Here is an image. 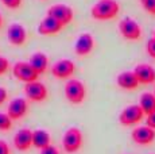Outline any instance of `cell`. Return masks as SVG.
<instances>
[{
    "mask_svg": "<svg viewBox=\"0 0 155 154\" xmlns=\"http://www.w3.org/2000/svg\"><path fill=\"white\" fill-rule=\"evenodd\" d=\"M120 12V3L117 0H97L91 7L92 19L99 22H108L115 19Z\"/></svg>",
    "mask_w": 155,
    "mask_h": 154,
    "instance_id": "1",
    "label": "cell"
},
{
    "mask_svg": "<svg viewBox=\"0 0 155 154\" xmlns=\"http://www.w3.org/2000/svg\"><path fill=\"white\" fill-rule=\"evenodd\" d=\"M64 93L66 100L73 105H80L86 99V87L78 79H70L65 82Z\"/></svg>",
    "mask_w": 155,
    "mask_h": 154,
    "instance_id": "2",
    "label": "cell"
},
{
    "mask_svg": "<svg viewBox=\"0 0 155 154\" xmlns=\"http://www.w3.org/2000/svg\"><path fill=\"white\" fill-rule=\"evenodd\" d=\"M84 142V134L78 127H69L62 135V149L68 154L80 152Z\"/></svg>",
    "mask_w": 155,
    "mask_h": 154,
    "instance_id": "3",
    "label": "cell"
},
{
    "mask_svg": "<svg viewBox=\"0 0 155 154\" xmlns=\"http://www.w3.org/2000/svg\"><path fill=\"white\" fill-rule=\"evenodd\" d=\"M119 32L120 35L127 41H131V42H135V41H139L143 35L142 31V26L136 22L135 19L130 16H126L119 22Z\"/></svg>",
    "mask_w": 155,
    "mask_h": 154,
    "instance_id": "4",
    "label": "cell"
},
{
    "mask_svg": "<svg viewBox=\"0 0 155 154\" xmlns=\"http://www.w3.org/2000/svg\"><path fill=\"white\" fill-rule=\"evenodd\" d=\"M23 93L25 97L31 103H43L49 97V89L47 87L41 82L39 80L32 82H27L23 87Z\"/></svg>",
    "mask_w": 155,
    "mask_h": 154,
    "instance_id": "5",
    "label": "cell"
},
{
    "mask_svg": "<svg viewBox=\"0 0 155 154\" xmlns=\"http://www.w3.org/2000/svg\"><path fill=\"white\" fill-rule=\"evenodd\" d=\"M77 66L70 58H59L50 68V72L57 80H70L76 73Z\"/></svg>",
    "mask_w": 155,
    "mask_h": 154,
    "instance_id": "6",
    "label": "cell"
},
{
    "mask_svg": "<svg viewBox=\"0 0 155 154\" xmlns=\"http://www.w3.org/2000/svg\"><path fill=\"white\" fill-rule=\"evenodd\" d=\"M47 16L54 18L55 20H58L59 23L66 27L68 25H70L74 19V11L70 5L64 4V3H57V4H53L47 8Z\"/></svg>",
    "mask_w": 155,
    "mask_h": 154,
    "instance_id": "7",
    "label": "cell"
},
{
    "mask_svg": "<svg viewBox=\"0 0 155 154\" xmlns=\"http://www.w3.org/2000/svg\"><path fill=\"white\" fill-rule=\"evenodd\" d=\"M144 112L140 108L139 104H131L126 107L119 115V123L124 127H130V126H135L139 124L144 118Z\"/></svg>",
    "mask_w": 155,
    "mask_h": 154,
    "instance_id": "8",
    "label": "cell"
},
{
    "mask_svg": "<svg viewBox=\"0 0 155 154\" xmlns=\"http://www.w3.org/2000/svg\"><path fill=\"white\" fill-rule=\"evenodd\" d=\"M12 75L16 80L25 82V84L37 81L38 77H39V75L35 72V69L30 65V62H26V61H19L16 64H14Z\"/></svg>",
    "mask_w": 155,
    "mask_h": 154,
    "instance_id": "9",
    "label": "cell"
},
{
    "mask_svg": "<svg viewBox=\"0 0 155 154\" xmlns=\"http://www.w3.org/2000/svg\"><path fill=\"white\" fill-rule=\"evenodd\" d=\"M26 97H15L8 103L7 114L12 120H20L27 115L30 104Z\"/></svg>",
    "mask_w": 155,
    "mask_h": 154,
    "instance_id": "10",
    "label": "cell"
},
{
    "mask_svg": "<svg viewBox=\"0 0 155 154\" xmlns=\"http://www.w3.org/2000/svg\"><path fill=\"white\" fill-rule=\"evenodd\" d=\"M94 37L91 32H82L77 37L76 43H74V53L78 57H86L89 55L94 49Z\"/></svg>",
    "mask_w": 155,
    "mask_h": 154,
    "instance_id": "11",
    "label": "cell"
},
{
    "mask_svg": "<svg viewBox=\"0 0 155 154\" xmlns=\"http://www.w3.org/2000/svg\"><path fill=\"white\" fill-rule=\"evenodd\" d=\"M7 39L12 46H23L27 42V30L20 23H11L7 28Z\"/></svg>",
    "mask_w": 155,
    "mask_h": 154,
    "instance_id": "12",
    "label": "cell"
},
{
    "mask_svg": "<svg viewBox=\"0 0 155 154\" xmlns=\"http://www.w3.org/2000/svg\"><path fill=\"white\" fill-rule=\"evenodd\" d=\"M64 28H65V26L62 25V23H59L54 18L46 15L39 22V25H38V27H37V31H38V34L43 35V37H51V35L59 34Z\"/></svg>",
    "mask_w": 155,
    "mask_h": 154,
    "instance_id": "13",
    "label": "cell"
},
{
    "mask_svg": "<svg viewBox=\"0 0 155 154\" xmlns=\"http://www.w3.org/2000/svg\"><path fill=\"white\" fill-rule=\"evenodd\" d=\"M131 138L136 145L140 146H148L155 141V130L148 126L135 127L131 132Z\"/></svg>",
    "mask_w": 155,
    "mask_h": 154,
    "instance_id": "14",
    "label": "cell"
},
{
    "mask_svg": "<svg viewBox=\"0 0 155 154\" xmlns=\"http://www.w3.org/2000/svg\"><path fill=\"white\" fill-rule=\"evenodd\" d=\"M32 132L34 131L30 129H20L12 139L15 149L19 152H28L32 147Z\"/></svg>",
    "mask_w": 155,
    "mask_h": 154,
    "instance_id": "15",
    "label": "cell"
},
{
    "mask_svg": "<svg viewBox=\"0 0 155 154\" xmlns=\"http://www.w3.org/2000/svg\"><path fill=\"white\" fill-rule=\"evenodd\" d=\"M116 84H117L119 88H121L124 91H135L140 85L134 70H126V72L119 73L117 77H116Z\"/></svg>",
    "mask_w": 155,
    "mask_h": 154,
    "instance_id": "16",
    "label": "cell"
},
{
    "mask_svg": "<svg viewBox=\"0 0 155 154\" xmlns=\"http://www.w3.org/2000/svg\"><path fill=\"white\" fill-rule=\"evenodd\" d=\"M134 73L138 77L139 84L148 85L155 82V68L148 64H139L134 68Z\"/></svg>",
    "mask_w": 155,
    "mask_h": 154,
    "instance_id": "17",
    "label": "cell"
},
{
    "mask_svg": "<svg viewBox=\"0 0 155 154\" xmlns=\"http://www.w3.org/2000/svg\"><path fill=\"white\" fill-rule=\"evenodd\" d=\"M30 65L35 69L38 75H45L49 69V57L43 52H37L30 57Z\"/></svg>",
    "mask_w": 155,
    "mask_h": 154,
    "instance_id": "18",
    "label": "cell"
},
{
    "mask_svg": "<svg viewBox=\"0 0 155 154\" xmlns=\"http://www.w3.org/2000/svg\"><path fill=\"white\" fill-rule=\"evenodd\" d=\"M51 145V135L47 130L43 129H37L32 132V146L37 149L42 150L45 147Z\"/></svg>",
    "mask_w": 155,
    "mask_h": 154,
    "instance_id": "19",
    "label": "cell"
},
{
    "mask_svg": "<svg viewBox=\"0 0 155 154\" xmlns=\"http://www.w3.org/2000/svg\"><path fill=\"white\" fill-rule=\"evenodd\" d=\"M139 105L143 109L146 116L155 112V95L151 92H144L139 97Z\"/></svg>",
    "mask_w": 155,
    "mask_h": 154,
    "instance_id": "20",
    "label": "cell"
},
{
    "mask_svg": "<svg viewBox=\"0 0 155 154\" xmlns=\"http://www.w3.org/2000/svg\"><path fill=\"white\" fill-rule=\"evenodd\" d=\"M12 122L14 120L8 116V114L0 112V131H3V132L10 131L12 129Z\"/></svg>",
    "mask_w": 155,
    "mask_h": 154,
    "instance_id": "21",
    "label": "cell"
},
{
    "mask_svg": "<svg viewBox=\"0 0 155 154\" xmlns=\"http://www.w3.org/2000/svg\"><path fill=\"white\" fill-rule=\"evenodd\" d=\"M140 5L147 14L155 16V0H140Z\"/></svg>",
    "mask_w": 155,
    "mask_h": 154,
    "instance_id": "22",
    "label": "cell"
},
{
    "mask_svg": "<svg viewBox=\"0 0 155 154\" xmlns=\"http://www.w3.org/2000/svg\"><path fill=\"white\" fill-rule=\"evenodd\" d=\"M0 3L8 10H18L22 7L23 0H0Z\"/></svg>",
    "mask_w": 155,
    "mask_h": 154,
    "instance_id": "23",
    "label": "cell"
},
{
    "mask_svg": "<svg viewBox=\"0 0 155 154\" xmlns=\"http://www.w3.org/2000/svg\"><path fill=\"white\" fill-rule=\"evenodd\" d=\"M10 61H8V58L3 57V55H0V77L7 75L8 72H10Z\"/></svg>",
    "mask_w": 155,
    "mask_h": 154,
    "instance_id": "24",
    "label": "cell"
},
{
    "mask_svg": "<svg viewBox=\"0 0 155 154\" xmlns=\"http://www.w3.org/2000/svg\"><path fill=\"white\" fill-rule=\"evenodd\" d=\"M146 50H147V54L151 58L155 60V38L153 37L151 39L147 41V45H146Z\"/></svg>",
    "mask_w": 155,
    "mask_h": 154,
    "instance_id": "25",
    "label": "cell"
},
{
    "mask_svg": "<svg viewBox=\"0 0 155 154\" xmlns=\"http://www.w3.org/2000/svg\"><path fill=\"white\" fill-rule=\"evenodd\" d=\"M0 154H11V147L4 139H0Z\"/></svg>",
    "mask_w": 155,
    "mask_h": 154,
    "instance_id": "26",
    "label": "cell"
},
{
    "mask_svg": "<svg viewBox=\"0 0 155 154\" xmlns=\"http://www.w3.org/2000/svg\"><path fill=\"white\" fill-rule=\"evenodd\" d=\"M41 154H59V150L57 149L54 145H50V146L41 150Z\"/></svg>",
    "mask_w": 155,
    "mask_h": 154,
    "instance_id": "27",
    "label": "cell"
},
{
    "mask_svg": "<svg viewBox=\"0 0 155 154\" xmlns=\"http://www.w3.org/2000/svg\"><path fill=\"white\" fill-rule=\"evenodd\" d=\"M8 100V91L4 87H0V105H3Z\"/></svg>",
    "mask_w": 155,
    "mask_h": 154,
    "instance_id": "28",
    "label": "cell"
},
{
    "mask_svg": "<svg viewBox=\"0 0 155 154\" xmlns=\"http://www.w3.org/2000/svg\"><path fill=\"white\" fill-rule=\"evenodd\" d=\"M146 126L151 127V129L155 130V112H153L151 115H148L147 119H146Z\"/></svg>",
    "mask_w": 155,
    "mask_h": 154,
    "instance_id": "29",
    "label": "cell"
},
{
    "mask_svg": "<svg viewBox=\"0 0 155 154\" xmlns=\"http://www.w3.org/2000/svg\"><path fill=\"white\" fill-rule=\"evenodd\" d=\"M3 25H4V19H3V15H2V12H0V30H2Z\"/></svg>",
    "mask_w": 155,
    "mask_h": 154,
    "instance_id": "30",
    "label": "cell"
},
{
    "mask_svg": "<svg viewBox=\"0 0 155 154\" xmlns=\"http://www.w3.org/2000/svg\"><path fill=\"white\" fill-rule=\"evenodd\" d=\"M153 93H154V95H155V87H154V92H153Z\"/></svg>",
    "mask_w": 155,
    "mask_h": 154,
    "instance_id": "31",
    "label": "cell"
},
{
    "mask_svg": "<svg viewBox=\"0 0 155 154\" xmlns=\"http://www.w3.org/2000/svg\"><path fill=\"white\" fill-rule=\"evenodd\" d=\"M154 38H155V31H154Z\"/></svg>",
    "mask_w": 155,
    "mask_h": 154,
    "instance_id": "32",
    "label": "cell"
}]
</instances>
